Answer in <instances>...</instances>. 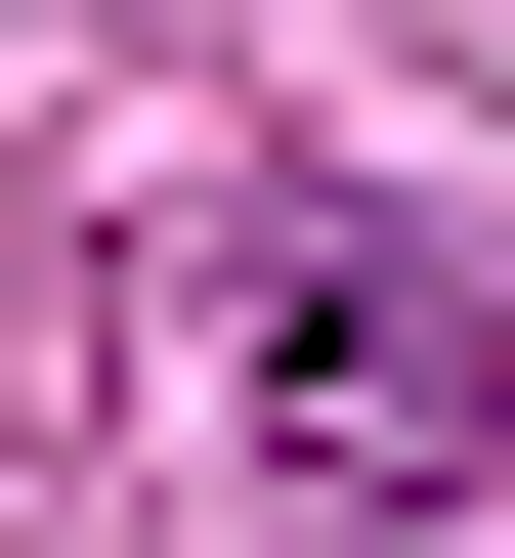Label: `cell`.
Returning a JSON list of instances; mask_svg holds the SVG:
<instances>
[{
    "mask_svg": "<svg viewBox=\"0 0 515 558\" xmlns=\"http://www.w3.org/2000/svg\"><path fill=\"white\" fill-rule=\"evenodd\" d=\"M216 429L301 515H387V558H515V301L430 258V215H258L216 258Z\"/></svg>",
    "mask_w": 515,
    "mask_h": 558,
    "instance_id": "1",
    "label": "cell"
}]
</instances>
